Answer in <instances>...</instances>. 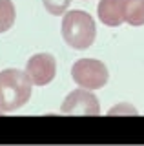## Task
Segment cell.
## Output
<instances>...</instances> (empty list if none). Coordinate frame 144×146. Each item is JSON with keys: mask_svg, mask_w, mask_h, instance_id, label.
<instances>
[{"mask_svg": "<svg viewBox=\"0 0 144 146\" xmlns=\"http://www.w3.org/2000/svg\"><path fill=\"white\" fill-rule=\"evenodd\" d=\"M71 79L79 88L84 90H100L106 86L110 73L106 64H102L97 58H80L71 68Z\"/></svg>", "mask_w": 144, "mask_h": 146, "instance_id": "3", "label": "cell"}, {"mask_svg": "<svg viewBox=\"0 0 144 146\" xmlns=\"http://www.w3.org/2000/svg\"><path fill=\"white\" fill-rule=\"evenodd\" d=\"M60 31H62L64 42L69 48L79 49V51L88 49L95 42V36H97V26L93 17L86 11H80V9L64 13Z\"/></svg>", "mask_w": 144, "mask_h": 146, "instance_id": "1", "label": "cell"}, {"mask_svg": "<svg viewBox=\"0 0 144 146\" xmlns=\"http://www.w3.org/2000/svg\"><path fill=\"white\" fill-rule=\"evenodd\" d=\"M115 113H133V115H137V110H135V108H129L128 104H120V106L110 110V115H115Z\"/></svg>", "mask_w": 144, "mask_h": 146, "instance_id": "10", "label": "cell"}, {"mask_svg": "<svg viewBox=\"0 0 144 146\" xmlns=\"http://www.w3.org/2000/svg\"><path fill=\"white\" fill-rule=\"evenodd\" d=\"M44 7H46L48 13H51V15H64L67 11V7H69L71 0H42Z\"/></svg>", "mask_w": 144, "mask_h": 146, "instance_id": "9", "label": "cell"}, {"mask_svg": "<svg viewBox=\"0 0 144 146\" xmlns=\"http://www.w3.org/2000/svg\"><path fill=\"white\" fill-rule=\"evenodd\" d=\"M17 18V9L11 0H0V33L9 31Z\"/></svg>", "mask_w": 144, "mask_h": 146, "instance_id": "8", "label": "cell"}, {"mask_svg": "<svg viewBox=\"0 0 144 146\" xmlns=\"http://www.w3.org/2000/svg\"><path fill=\"white\" fill-rule=\"evenodd\" d=\"M122 11L129 26H144V0H122Z\"/></svg>", "mask_w": 144, "mask_h": 146, "instance_id": "7", "label": "cell"}, {"mask_svg": "<svg viewBox=\"0 0 144 146\" xmlns=\"http://www.w3.org/2000/svg\"><path fill=\"white\" fill-rule=\"evenodd\" d=\"M98 20L104 26L117 27L124 22V11H122V0H100L97 6Z\"/></svg>", "mask_w": 144, "mask_h": 146, "instance_id": "6", "label": "cell"}, {"mask_svg": "<svg viewBox=\"0 0 144 146\" xmlns=\"http://www.w3.org/2000/svg\"><path fill=\"white\" fill-rule=\"evenodd\" d=\"M31 82L24 71L7 68L0 71V111H15L31 99Z\"/></svg>", "mask_w": 144, "mask_h": 146, "instance_id": "2", "label": "cell"}, {"mask_svg": "<svg viewBox=\"0 0 144 146\" xmlns=\"http://www.w3.org/2000/svg\"><path fill=\"white\" fill-rule=\"evenodd\" d=\"M60 111L64 115H98L100 104L98 99L91 93V90H73L64 99L60 106Z\"/></svg>", "mask_w": 144, "mask_h": 146, "instance_id": "4", "label": "cell"}, {"mask_svg": "<svg viewBox=\"0 0 144 146\" xmlns=\"http://www.w3.org/2000/svg\"><path fill=\"white\" fill-rule=\"evenodd\" d=\"M26 75L31 84L35 86H46L57 75V60L49 53H37L26 64Z\"/></svg>", "mask_w": 144, "mask_h": 146, "instance_id": "5", "label": "cell"}]
</instances>
